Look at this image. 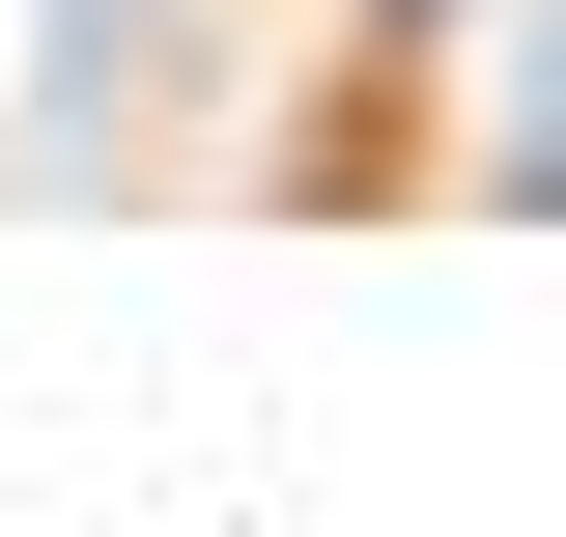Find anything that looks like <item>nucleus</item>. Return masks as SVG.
<instances>
[{"mask_svg": "<svg viewBox=\"0 0 566 537\" xmlns=\"http://www.w3.org/2000/svg\"><path fill=\"white\" fill-rule=\"evenodd\" d=\"M510 199H566V0H538V141H510Z\"/></svg>", "mask_w": 566, "mask_h": 537, "instance_id": "obj_1", "label": "nucleus"}]
</instances>
